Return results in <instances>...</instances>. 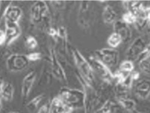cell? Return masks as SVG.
Wrapping results in <instances>:
<instances>
[{"label": "cell", "instance_id": "cell-25", "mask_svg": "<svg viewBox=\"0 0 150 113\" xmlns=\"http://www.w3.org/2000/svg\"><path fill=\"white\" fill-rule=\"evenodd\" d=\"M121 19L123 20L125 23L129 25V26L130 25H134L136 23V16L133 14H131L130 12L126 11V13H125L122 16Z\"/></svg>", "mask_w": 150, "mask_h": 113}, {"label": "cell", "instance_id": "cell-17", "mask_svg": "<svg viewBox=\"0 0 150 113\" xmlns=\"http://www.w3.org/2000/svg\"><path fill=\"white\" fill-rule=\"evenodd\" d=\"M51 111L52 113H72L73 112L72 109L69 107L58 96L51 101Z\"/></svg>", "mask_w": 150, "mask_h": 113}, {"label": "cell", "instance_id": "cell-28", "mask_svg": "<svg viewBox=\"0 0 150 113\" xmlns=\"http://www.w3.org/2000/svg\"><path fill=\"white\" fill-rule=\"evenodd\" d=\"M5 43H7V35L4 29L0 31V45L4 46Z\"/></svg>", "mask_w": 150, "mask_h": 113}, {"label": "cell", "instance_id": "cell-16", "mask_svg": "<svg viewBox=\"0 0 150 113\" xmlns=\"http://www.w3.org/2000/svg\"><path fill=\"white\" fill-rule=\"evenodd\" d=\"M122 3L127 12H130L136 17L143 13L147 8V6L143 2L139 1H123Z\"/></svg>", "mask_w": 150, "mask_h": 113}, {"label": "cell", "instance_id": "cell-21", "mask_svg": "<svg viewBox=\"0 0 150 113\" xmlns=\"http://www.w3.org/2000/svg\"><path fill=\"white\" fill-rule=\"evenodd\" d=\"M138 65L142 72L146 75H150V58L142 55L138 60Z\"/></svg>", "mask_w": 150, "mask_h": 113}, {"label": "cell", "instance_id": "cell-31", "mask_svg": "<svg viewBox=\"0 0 150 113\" xmlns=\"http://www.w3.org/2000/svg\"><path fill=\"white\" fill-rule=\"evenodd\" d=\"M149 100H150V97H149Z\"/></svg>", "mask_w": 150, "mask_h": 113}, {"label": "cell", "instance_id": "cell-19", "mask_svg": "<svg viewBox=\"0 0 150 113\" xmlns=\"http://www.w3.org/2000/svg\"><path fill=\"white\" fill-rule=\"evenodd\" d=\"M116 102L123 108V110H125L126 112L131 113L136 110V102L133 98H131L129 96L118 97L116 98Z\"/></svg>", "mask_w": 150, "mask_h": 113}, {"label": "cell", "instance_id": "cell-18", "mask_svg": "<svg viewBox=\"0 0 150 113\" xmlns=\"http://www.w3.org/2000/svg\"><path fill=\"white\" fill-rule=\"evenodd\" d=\"M102 18L104 22L107 24H114L117 20V13L115 9L110 6V5H106L102 13Z\"/></svg>", "mask_w": 150, "mask_h": 113}, {"label": "cell", "instance_id": "cell-29", "mask_svg": "<svg viewBox=\"0 0 150 113\" xmlns=\"http://www.w3.org/2000/svg\"><path fill=\"white\" fill-rule=\"evenodd\" d=\"M8 113H19L18 112H17V111H12V112H9Z\"/></svg>", "mask_w": 150, "mask_h": 113}, {"label": "cell", "instance_id": "cell-14", "mask_svg": "<svg viewBox=\"0 0 150 113\" xmlns=\"http://www.w3.org/2000/svg\"><path fill=\"white\" fill-rule=\"evenodd\" d=\"M23 16V10L18 6L10 4L3 14V18H4L5 22H11V23H18Z\"/></svg>", "mask_w": 150, "mask_h": 113}, {"label": "cell", "instance_id": "cell-15", "mask_svg": "<svg viewBox=\"0 0 150 113\" xmlns=\"http://www.w3.org/2000/svg\"><path fill=\"white\" fill-rule=\"evenodd\" d=\"M0 96L2 101L11 102L14 96V87L13 84L2 80L0 86Z\"/></svg>", "mask_w": 150, "mask_h": 113}, {"label": "cell", "instance_id": "cell-2", "mask_svg": "<svg viewBox=\"0 0 150 113\" xmlns=\"http://www.w3.org/2000/svg\"><path fill=\"white\" fill-rule=\"evenodd\" d=\"M58 97L73 111L77 109H84L85 93L82 89L62 87L59 91Z\"/></svg>", "mask_w": 150, "mask_h": 113}, {"label": "cell", "instance_id": "cell-24", "mask_svg": "<svg viewBox=\"0 0 150 113\" xmlns=\"http://www.w3.org/2000/svg\"><path fill=\"white\" fill-rule=\"evenodd\" d=\"M25 48L28 50H35L38 46V42L33 36H28L24 38Z\"/></svg>", "mask_w": 150, "mask_h": 113}, {"label": "cell", "instance_id": "cell-8", "mask_svg": "<svg viewBox=\"0 0 150 113\" xmlns=\"http://www.w3.org/2000/svg\"><path fill=\"white\" fill-rule=\"evenodd\" d=\"M147 46H148V42L144 37H137L131 43L126 51L125 55L128 60H130L132 62L139 60L141 56L144 53Z\"/></svg>", "mask_w": 150, "mask_h": 113}, {"label": "cell", "instance_id": "cell-11", "mask_svg": "<svg viewBox=\"0 0 150 113\" xmlns=\"http://www.w3.org/2000/svg\"><path fill=\"white\" fill-rule=\"evenodd\" d=\"M114 33H116L123 39V43H128L130 42L133 36V32L129 25L125 23L122 19H118L113 24Z\"/></svg>", "mask_w": 150, "mask_h": 113}, {"label": "cell", "instance_id": "cell-23", "mask_svg": "<svg viewBox=\"0 0 150 113\" xmlns=\"http://www.w3.org/2000/svg\"><path fill=\"white\" fill-rule=\"evenodd\" d=\"M118 70L122 72H125V73H132L134 71V62H132L130 60H128V59L123 61L120 64Z\"/></svg>", "mask_w": 150, "mask_h": 113}, {"label": "cell", "instance_id": "cell-3", "mask_svg": "<svg viewBox=\"0 0 150 113\" xmlns=\"http://www.w3.org/2000/svg\"><path fill=\"white\" fill-rule=\"evenodd\" d=\"M31 20L33 24L37 26H42L47 30L51 28L50 20L51 14L49 8L45 1H37L31 7L30 10Z\"/></svg>", "mask_w": 150, "mask_h": 113}, {"label": "cell", "instance_id": "cell-1", "mask_svg": "<svg viewBox=\"0 0 150 113\" xmlns=\"http://www.w3.org/2000/svg\"><path fill=\"white\" fill-rule=\"evenodd\" d=\"M71 53L72 56L73 61L77 68V72L87 81L90 84L95 87L96 85V76L95 72L92 68L89 60L85 58V56L76 48L71 47Z\"/></svg>", "mask_w": 150, "mask_h": 113}, {"label": "cell", "instance_id": "cell-10", "mask_svg": "<svg viewBox=\"0 0 150 113\" xmlns=\"http://www.w3.org/2000/svg\"><path fill=\"white\" fill-rule=\"evenodd\" d=\"M38 75H37V72L35 70L30 71L28 73L26 74L23 79V82H22V98H23V102H26V101L29 97L30 94L33 91V87L35 82H36V78H37Z\"/></svg>", "mask_w": 150, "mask_h": 113}, {"label": "cell", "instance_id": "cell-13", "mask_svg": "<svg viewBox=\"0 0 150 113\" xmlns=\"http://www.w3.org/2000/svg\"><path fill=\"white\" fill-rule=\"evenodd\" d=\"M5 33L7 35V43L8 46L11 45L15 40L18 39L22 33L21 27L18 23L5 22Z\"/></svg>", "mask_w": 150, "mask_h": 113}, {"label": "cell", "instance_id": "cell-4", "mask_svg": "<svg viewBox=\"0 0 150 113\" xmlns=\"http://www.w3.org/2000/svg\"><path fill=\"white\" fill-rule=\"evenodd\" d=\"M47 63H47L48 69L54 78L57 79L62 82H67V74L60 60L58 59V56L55 48H50L48 57H47Z\"/></svg>", "mask_w": 150, "mask_h": 113}, {"label": "cell", "instance_id": "cell-9", "mask_svg": "<svg viewBox=\"0 0 150 113\" xmlns=\"http://www.w3.org/2000/svg\"><path fill=\"white\" fill-rule=\"evenodd\" d=\"M91 12L90 3L86 1L81 2L78 12V23L83 28H88L91 24Z\"/></svg>", "mask_w": 150, "mask_h": 113}, {"label": "cell", "instance_id": "cell-6", "mask_svg": "<svg viewBox=\"0 0 150 113\" xmlns=\"http://www.w3.org/2000/svg\"><path fill=\"white\" fill-rule=\"evenodd\" d=\"M94 55L110 68L117 66L120 61V53L115 48H104L96 50Z\"/></svg>", "mask_w": 150, "mask_h": 113}, {"label": "cell", "instance_id": "cell-5", "mask_svg": "<svg viewBox=\"0 0 150 113\" xmlns=\"http://www.w3.org/2000/svg\"><path fill=\"white\" fill-rule=\"evenodd\" d=\"M88 60L91 65L95 73L97 74L104 82L115 84V75L109 67L100 62L95 55L90 56Z\"/></svg>", "mask_w": 150, "mask_h": 113}, {"label": "cell", "instance_id": "cell-22", "mask_svg": "<svg viewBox=\"0 0 150 113\" xmlns=\"http://www.w3.org/2000/svg\"><path fill=\"white\" fill-rule=\"evenodd\" d=\"M107 43L110 46V48H116L121 43H123V39H122V38L118 33L113 32V33H111L109 36V38H108Z\"/></svg>", "mask_w": 150, "mask_h": 113}, {"label": "cell", "instance_id": "cell-12", "mask_svg": "<svg viewBox=\"0 0 150 113\" xmlns=\"http://www.w3.org/2000/svg\"><path fill=\"white\" fill-rule=\"evenodd\" d=\"M134 92L138 98L145 100L150 97V79L143 78L138 81L134 86Z\"/></svg>", "mask_w": 150, "mask_h": 113}, {"label": "cell", "instance_id": "cell-27", "mask_svg": "<svg viewBox=\"0 0 150 113\" xmlns=\"http://www.w3.org/2000/svg\"><path fill=\"white\" fill-rule=\"evenodd\" d=\"M38 113H52L51 111V102H48L47 103L43 104L40 107V108L38 111Z\"/></svg>", "mask_w": 150, "mask_h": 113}, {"label": "cell", "instance_id": "cell-20", "mask_svg": "<svg viewBox=\"0 0 150 113\" xmlns=\"http://www.w3.org/2000/svg\"><path fill=\"white\" fill-rule=\"evenodd\" d=\"M45 94H40L36 96L35 97L30 100L28 103L26 104V109L29 112H34L38 108L40 104L42 103V100H43Z\"/></svg>", "mask_w": 150, "mask_h": 113}, {"label": "cell", "instance_id": "cell-26", "mask_svg": "<svg viewBox=\"0 0 150 113\" xmlns=\"http://www.w3.org/2000/svg\"><path fill=\"white\" fill-rule=\"evenodd\" d=\"M28 58L30 62H38L39 60H41L42 58V55L40 52H33L29 54H27Z\"/></svg>", "mask_w": 150, "mask_h": 113}, {"label": "cell", "instance_id": "cell-7", "mask_svg": "<svg viewBox=\"0 0 150 113\" xmlns=\"http://www.w3.org/2000/svg\"><path fill=\"white\" fill-rule=\"evenodd\" d=\"M6 68L12 72H22L27 68L30 64L28 56L20 53H13L9 55L6 59Z\"/></svg>", "mask_w": 150, "mask_h": 113}, {"label": "cell", "instance_id": "cell-30", "mask_svg": "<svg viewBox=\"0 0 150 113\" xmlns=\"http://www.w3.org/2000/svg\"><path fill=\"white\" fill-rule=\"evenodd\" d=\"M148 44L150 46V33H149V42H148Z\"/></svg>", "mask_w": 150, "mask_h": 113}]
</instances>
